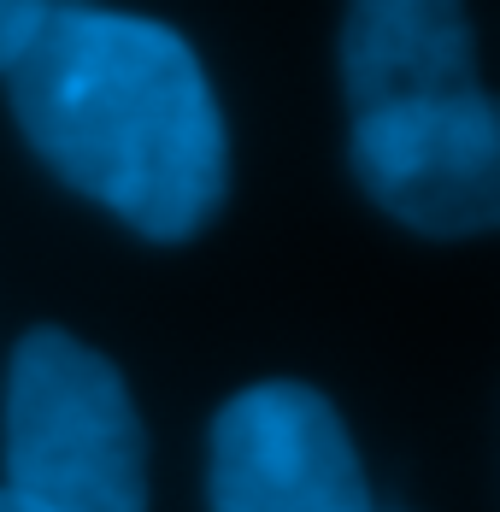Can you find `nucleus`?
<instances>
[{
  "label": "nucleus",
  "mask_w": 500,
  "mask_h": 512,
  "mask_svg": "<svg viewBox=\"0 0 500 512\" xmlns=\"http://www.w3.org/2000/svg\"><path fill=\"white\" fill-rule=\"evenodd\" d=\"M6 95L24 142L153 242H189L224 206V112L177 30L106 6H42L6 65Z\"/></svg>",
  "instance_id": "1"
},
{
  "label": "nucleus",
  "mask_w": 500,
  "mask_h": 512,
  "mask_svg": "<svg viewBox=\"0 0 500 512\" xmlns=\"http://www.w3.org/2000/svg\"><path fill=\"white\" fill-rule=\"evenodd\" d=\"M353 177L424 236L500 224V112L477 71L471 18L448 0H359L342 30Z\"/></svg>",
  "instance_id": "2"
},
{
  "label": "nucleus",
  "mask_w": 500,
  "mask_h": 512,
  "mask_svg": "<svg viewBox=\"0 0 500 512\" xmlns=\"http://www.w3.org/2000/svg\"><path fill=\"white\" fill-rule=\"evenodd\" d=\"M0 489L30 512H148V430L124 371L59 324L12 348Z\"/></svg>",
  "instance_id": "3"
},
{
  "label": "nucleus",
  "mask_w": 500,
  "mask_h": 512,
  "mask_svg": "<svg viewBox=\"0 0 500 512\" xmlns=\"http://www.w3.org/2000/svg\"><path fill=\"white\" fill-rule=\"evenodd\" d=\"M212 512H383L342 412L306 383H253L212 424Z\"/></svg>",
  "instance_id": "4"
},
{
  "label": "nucleus",
  "mask_w": 500,
  "mask_h": 512,
  "mask_svg": "<svg viewBox=\"0 0 500 512\" xmlns=\"http://www.w3.org/2000/svg\"><path fill=\"white\" fill-rule=\"evenodd\" d=\"M36 24H42V6L36 0H0V77L24 53V42L36 36Z\"/></svg>",
  "instance_id": "5"
},
{
  "label": "nucleus",
  "mask_w": 500,
  "mask_h": 512,
  "mask_svg": "<svg viewBox=\"0 0 500 512\" xmlns=\"http://www.w3.org/2000/svg\"><path fill=\"white\" fill-rule=\"evenodd\" d=\"M0 512H30V507H24V501H12V495L0 489Z\"/></svg>",
  "instance_id": "6"
}]
</instances>
